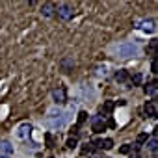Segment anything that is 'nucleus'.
<instances>
[{
  "mask_svg": "<svg viewBox=\"0 0 158 158\" xmlns=\"http://www.w3.org/2000/svg\"><path fill=\"white\" fill-rule=\"evenodd\" d=\"M130 151H132V145H128V143H127V145H123V147L119 149V152H121V154H128Z\"/></svg>",
  "mask_w": 158,
  "mask_h": 158,
  "instance_id": "412c9836",
  "label": "nucleus"
},
{
  "mask_svg": "<svg viewBox=\"0 0 158 158\" xmlns=\"http://www.w3.org/2000/svg\"><path fill=\"white\" fill-rule=\"evenodd\" d=\"M54 13H56V4L54 2H45L41 6V15L43 17H54Z\"/></svg>",
  "mask_w": 158,
  "mask_h": 158,
  "instance_id": "0eeeda50",
  "label": "nucleus"
},
{
  "mask_svg": "<svg viewBox=\"0 0 158 158\" xmlns=\"http://www.w3.org/2000/svg\"><path fill=\"white\" fill-rule=\"evenodd\" d=\"M73 67H74V60H73V58H63V60H61V69H63V73H71Z\"/></svg>",
  "mask_w": 158,
  "mask_h": 158,
  "instance_id": "f8f14e48",
  "label": "nucleus"
},
{
  "mask_svg": "<svg viewBox=\"0 0 158 158\" xmlns=\"http://www.w3.org/2000/svg\"><path fill=\"white\" fill-rule=\"evenodd\" d=\"M156 145H158V143H156V138H152L151 141H147V149H149V151H151L152 154H154V152H156V149H158Z\"/></svg>",
  "mask_w": 158,
  "mask_h": 158,
  "instance_id": "dca6fc26",
  "label": "nucleus"
},
{
  "mask_svg": "<svg viewBox=\"0 0 158 158\" xmlns=\"http://www.w3.org/2000/svg\"><path fill=\"white\" fill-rule=\"evenodd\" d=\"M93 145H95V147H99V149H104V151H108V149H112V147H114V141H112L110 138H104V139H97Z\"/></svg>",
  "mask_w": 158,
  "mask_h": 158,
  "instance_id": "1a4fd4ad",
  "label": "nucleus"
},
{
  "mask_svg": "<svg viewBox=\"0 0 158 158\" xmlns=\"http://www.w3.org/2000/svg\"><path fill=\"white\" fill-rule=\"evenodd\" d=\"M52 99H54L56 106H58V104H63V102L67 101V97H65V88H54V89H52Z\"/></svg>",
  "mask_w": 158,
  "mask_h": 158,
  "instance_id": "423d86ee",
  "label": "nucleus"
},
{
  "mask_svg": "<svg viewBox=\"0 0 158 158\" xmlns=\"http://www.w3.org/2000/svg\"><path fill=\"white\" fill-rule=\"evenodd\" d=\"M73 110H74V108H71L69 112H61L60 108H50L48 114H47V127L52 128V130H56V128H58V130L63 128V127L69 123Z\"/></svg>",
  "mask_w": 158,
  "mask_h": 158,
  "instance_id": "f257e3e1",
  "label": "nucleus"
},
{
  "mask_svg": "<svg viewBox=\"0 0 158 158\" xmlns=\"http://www.w3.org/2000/svg\"><path fill=\"white\" fill-rule=\"evenodd\" d=\"M145 114H147L149 117H156V101H154V99L145 104Z\"/></svg>",
  "mask_w": 158,
  "mask_h": 158,
  "instance_id": "9b49d317",
  "label": "nucleus"
},
{
  "mask_svg": "<svg viewBox=\"0 0 158 158\" xmlns=\"http://www.w3.org/2000/svg\"><path fill=\"white\" fill-rule=\"evenodd\" d=\"M0 158H10V156H6V154H0Z\"/></svg>",
  "mask_w": 158,
  "mask_h": 158,
  "instance_id": "a878e982",
  "label": "nucleus"
},
{
  "mask_svg": "<svg viewBox=\"0 0 158 158\" xmlns=\"http://www.w3.org/2000/svg\"><path fill=\"white\" fill-rule=\"evenodd\" d=\"M30 130H32V125H28V123H23L19 128H17V132H15V136L19 138V139H24L26 136H30Z\"/></svg>",
  "mask_w": 158,
  "mask_h": 158,
  "instance_id": "6e6552de",
  "label": "nucleus"
},
{
  "mask_svg": "<svg viewBox=\"0 0 158 158\" xmlns=\"http://www.w3.org/2000/svg\"><path fill=\"white\" fill-rule=\"evenodd\" d=\"M149 141V134L147 132H141L139 136H138V145H143V143H147Z\"/></svg>",
  "mask_w": 158,
  "mask_h": 158,
  "instance_id": "f3484780",
  "label": "nucleus"
},
{
  "mask_svg": "<svg viewBox=\"0 0 158 158\" xmlns=\"http://www.w3.org/2000/svg\"><path fill=\"white\" fill-rule=\"evenodd\" d=\"M86 119H88V112H80V114H78V125H76V127L84 125V123H86Z\"/></svg>",
  "mask_w": 158,
  "mask_h": 158,
  "instance_id": "a211bd4d",
  "label": "nucleus"
},
{
  "mask_svg": "<svg viewBox=\"0 0 158 158\" xmlns=\"http://www.w3.org/2000/svg\"><path fill=\"white\" fill-rule=\"evenodd\" d=\"M48 158H54V156H48Z\"/></svg>",
  "mask_w": 158,
  "mask_h": 158,
  "instance_id": "bb28decb",
  "label": "nucleus"
},
{
  "mask_svg": "<svg viewBox=\"0 0 158 158\" xmlns=\"http://www.w3.org/2000/svg\"><path fill=\"white\" fill-rule=\"evenodd\" d=\"M143 89H145V93H147L149 97H154V95H156V82H154V80H152V82H149Z\"/></svg>",
  "mask_w": 158,
  "mask_h": 158,
  "instance_id": "4468645a",
  "label": "nucleus"
},
{
  "mask_svg": "<svg viewBox=\"0 0 158 158\" xmlns=\"http://www.w3.org/2000/svg\"><path fill=\"white\" fill-rule=\"evenodd\" d=\"M114 110V102L112 101H106L104 102V112H112ZM104 112H102V115H104Z\"/></svg>",
  "mask_w": 158,
  "mask_h": 158,
  "instance_id": "aec40b11",
  "label": "nucleus"
},
{
  "mask_svg": "<svg viewBox=\"0 0 158 158\" xmlns=\"http://www.w3.org/2000/svg\"><path fill=\"white\" fill-rule=\"evenodd\" d=\"M45 138H47V145H48V147H52V136H50V134H47Z\"/></svg>",
  "mask_w": 158,
  "mask_h": 158,
  "instance_id": "393cba45",
  "label": "nucleus"
},
{
  "mask_svg": "<svg viewBox=\"0 0 158 158\" xmlns=\"http://www.w3.org/2000/svg\"><path fill=\"white\" fill-rule=\"evenodd\" d=\"M89 151H93V143H86V147L82 149V152H89Z\"/></svg>",
  "mask_w": 158,
  "mask_h": 158,
  "instance_id": "5701e85b",
  "label": "nucleus"
},
{
  "mask_svg": "<svg viewBox=\"0 0 158 158\" xmlns=\"http://www.w3.org/2000/svg\"><path fill=\"white\" fill-rule=\"evenodd\" d=\"M95 73H97L99 76H104V74H106V67H104V65H102V67H97Z\"/></svg>",
  "mask_w": 158,
  "mask_h": 158,
  "instance_id": "4be33fe9",
  "label": "nucleus"
},
{
  "mask_svg": "<svg viewBox=\"0 0 158 158\" xmlns=\"http://www.w3.org/2000/svg\"><path fill=\"white\" fill-rule=\"evenodd\" d=\"M115 54L123 60H128V58H136L139 54V47L132 41H125V43H119L115 47Z\"/></svg>",
  "mask_w": 158,
  "mask_h": 158,
  "instance_id": "f03ea898",
  "label": "nucleus"
},
{
  "mask_svg": "<svg viewBox=\"0 0 158 158\" xmlns=\"http://www.w3.org/2000/svg\"><path fill=\"white\" fill-rule=\"evenodd\" d=\"M54 15H58V19H61V21H69L74 15V8L71 4H67V2H61V4L56 6V13Z\"/></svg>",
  "mask_w": 158,
  "mask_h": 158,
  "instance_id": "7ed1b4c3",
  "label": "nucleus"
},
{
  "mask_svg": "<svg viewBox=\"0 0 158 158\" xmlns=\"http://www.w3.org/2000/svg\"><path fill=\"white\" fill-rule=\"evenodd\" d=\"M0 151H2L6 156H10V154H13V145L4 139V141H0Z\"/></svg>",
  "mask_w": 158,
  "mask_h": 158,
  "instance_id": "ddd939ff",
  "label": "nucleus"
},
{
  "mask_svg": "<svg viewBox=\"0 0 158 158\" xmlns=\"http://www.w3.org/2000/svg\"><path fill=\"white\" fill-rule=\"evenodd\" d=\"M76 145H78V139H76V138H69V139H67V147H69V149H74Z\"/></svg>",
  "mask_w": 158,
  "mask_h": 158,
  "instance_id": "6ab92c4d",
  "label": "nucleus"
},
{
  "mask_svg": "<svg viewBox=\"0 0 158 158\" xmlns=\"http://www.w3.org/2000/svg\"><path fill=\"white\" fill-rule=\"evenodd\" d=\"M151 71L156 73V58H152V61H151Z\"/></svg>",
  "mask_w": 158,
  "mask_h": 158,
  "instance_id": "b1692460",
  "label": "nucleus"
},
{
  "mask_svg": "<svg viewBox=\"0 0 158 158\" xmlns=\"http://www.w3.org/2000/svg\"><path fill=\"white\" fill-rule=\"evenodd\" d=\"M130 78V73L127 71V69H119V71H115V82H127Z\"/></svg>",
  "mask_w": 158,
  "mask_h": 158,
  "instance_id": "9d476101",
  "label": "nucleus"
},
{
  "mask_svg": "<svg viewBox=\"0 0 158 158\" xmlns=\"http://www.w3.org/2000/svg\"><path fill=\"white\" fill-rule=\"evenodd\" d=\"M156 23H154V19H143V21H139L138 24H136V28H139L141 32H147V34H152L154 30H156V26H154Z\"/></svg>",
  "mask_w": 158,
  "mask_h": 158,
  "instance_id": "39448f33",
  "label": "nucleus"
},
{
  "mask_svg": "<svg viewBox=\"0 0 158 158\" xmlns=\"http://www.w3.org/2000/svg\"><path fill=\"white\" fill-rule=\"evenodd\" d=\"M108 127H106V123H104V115H95L93 119H91V130L95 132V134H101V132H104Z\"/></svg>",
  "mask_w": 158,
  "mask_h": 158,
  "instance_id": "20e7f679",
  "label": "nucleus"
},
{
  "mask_svg": "<svg viewBox=\"0 0 158 158\" xmlns=\"http://www.w3.org/2000/svg\"><path fill=\"white\" fill-rule=\"evenodd\" d=\"M130 82H132V86H141V82H143V74H141V73H134V74L130 76Z\"/></svg>",
  "mask_w": 158,
  "mask_h": 158,
  "instance_id": "2eb2a0df",
  "label": "nucleus"
}]
</instances>
